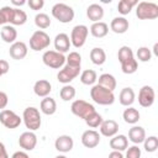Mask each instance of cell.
Instances as JSON below:
<instances>
[{"instance_id": "cell-15", "label": "cell", "mask_w": 158, "mask_h": 158, "mask_svg": "<svg viewBox=\"0 0 158 158\" xmlns=\"http://www.w3.org/2000/svg\"><path fill=\"white\" fill-rule=\"evenodd\" d=\"M73 146H74V142H73V138L68 135H62V136H58L54 141V147L57 151L62 152V153H67V152H70L73 149Z\"/></svg>"}, {"instance_id": "cell-9", "label": "cell", "mask_w": 158, "mask_h": 158, "mask_svg": "<svg viewBox=\"0 0 158 158\" xmlns=\"http://www.w3.org/2000/svg\"><path fill=\"white\" fill-rule=\"evenodd\" d=\"M21 121H22V118L19 115H16L12 110L5 109V110H1V112H0V122L6 128L12 130V128L19 127L21 125Z\"/></svg>"}, {"instance_id": "cell-45", "label": "cell", "mask_w": 158, "mask_h": 158, "mask_svg": "<svg viewBox=\"0 0 158 158\" xmlns=\"http://www.w3.org/2000/svg\"><path fill=\"white\" fill-rule=\"evenodd\" d=\"M11 158H30V157H28V154H27L26 152H23V151H17V152H15V153L12 154Z\"/></svg>"}, {"instance_id": "cell-23", "label": "cell", "mask_w": 158, "mask_h": 158, "mask_svg": "<svg viewBox=\"0 0 158 158\" xmlns=\"http://www.w3.org/2000/svg\"><path fill=\"white\" fill-rule=\"evenodd\" d=\"M0 36H1V38H2L4 42H6V43H14L15 40L17 38V31H16V28L14 26L5 25V26H2V28L0 31Z\"/></svg>"}, {"instance_id": "cell-17", "label": "cell", "mask_w": 158, "mask_h": 158, "mask_svg": "<svg viewBox=\"0 0 158 158\" xmlns=\"http://www.w3.org/2000/svg\"><path fill=\"white\" fill-rule=\"evenodd\" d=\"M118 132V123L115 120H102L100 125V133L105 137H114Z\"/></svg>"}, {"instance_id": "cell-8", "label": "cell", "mask_w": 158, "mask_h": 158, "mask_svg": "<svg viewBox=\"0 0 158 158\" xmlns=\"http://www.w3.org/2000/svg\"><path fill=\"white\" fill-rule=\"evenodd\" d=\"M89 33V28L85 25H77L73 27L72 33H70V43L75 48H80L84 46L86 37Z\"/></svg>"}, {"instance_id": "cell-37", "label": "cell", "mask_w": 158, "mask_h": 158, "mask_svg": "<svg viewBox=\"0 0 158 158\" xmlns=\"http://www.w3.org/2000/svg\"><path fill=\"white\" fill-rule=\"evenodd\" d=\"M143 146H144L146 152L153 153V152H156L157 148H158V138H157L156 136H149L148 138L146 137L144 141H143Z\"/></svg>"}, {"instance_id": "cell-49", "label": "cell", "mask_w": 158, "mask_h": 158, "mask_svg": "<svg viewBox=\"0 0 158 158\" xmlns=\"http://www.w3.org/2000/svg\"><path fill=\"white\" fill-rule=\"evenodd\" d=\"M11 2H12V5H19V6H21V5H23V4H26V1H25V0H21V1H16V0H12Z\"/></svg>"}, {"instance_id": "cell-24", "label": "cell", "mask_w": 158, "mask_h": 158, "mask_svg": "<svg viewBox=\"0 0 158 158\" xmlns=\"http://www.w3.org/2000/svg\"><path fill=\"white\" fill-rule=\"evenodd\" d=\"M99 85L100 86H102V88H105V89H107V90H110V91H114L115 89H116V85H117V83H116V79H115V77L112 75V74H109V73H104V74H101L100 77H99Z\"/></svg>"}, {"instance_id": "cell-42", "label": "cell", "mask_w": 158, "mask_h": 158, "mask_svg": "<svg viewBox=\"0 0 158 158\" xmlns=\"http://www.w3.org/2000/svg\"><path fill=\"white\" fill-rule=\"evenodd\" d=\"M27 4L32 10H41L44 5V1L43 0H30Z\"/></svg>"}, {"instance_id": "cell-12", "label": "cell", "mask_w": 158, "mask_h": 158, "mask_svg": "<svg viewBox=\"0 0 158 158\" xmlns=\"http://www.w3.org/2000/svg\"><path fill=\"white\" fill-rule=\"evenodd\" d=\"M19 144L25 151H32L37 144V136L33 133V131H26L21 133L19 138Z\"/></svg>"}, {"instance_id": "cell-6", "label": "cell", "mask_w": 158, "mask_h": 158, "mask_svg": "<svg viewBox=\"0 0 158 158\" xmlns=\"http://www.w3.org/2000/svg\"><path fill=\"white\" fill-rule=\"evenodd\" d=\"M43 63L53 69H59L65 63V57L63 53H59L57 51H46L42 56Z\"/></svg>"}, {"instance_id": "cell-46", "label": "cell", "mask_w": 158, "mask_h": 158, "mask_svg": "<svg viewBox=\"0 0 158 158\" xmlns=\"http://www.w3.org/2000/svg\"><path fill=\"white\" fill-rule=\"evenodd\" d=\"M0 158H9V154L6 152L5 144L2 142H0Z\"/></svg>"}, {"instance_id": "cell-21", "label": "cell", "mask_w": 158, "mask_h": 158, "mask_svg": "<svg viewBox=\"0 0 158 158\" xmlns=\"http://www.w3.org/2000/svg\"><path fill=\"white\" fill-rule=\"evenodd\" d=\"M110 147L112 151H126V148L128 147V139L125 135H115L110 139Z\"/></svg>"}, {"instance_id": "cell-4", "label": "cell", "mask_w": 158, "mask_h": 158, "mask_svg": "<svg viewBox=\"0 0 158 158\" xmlns=\"http://www.w3.org/2000/svg\"><path fill=\"white\" fill-rule=\"evenodd\" d=\"M22 120L26 125V127L30 130V131H36L41 127V123H42V120H41V115H40V111L31 106V107H26L23 110V114H22Z\"/></svg>"}, {"instance_id": "cell-7", "label": "cell", "mask_w": 158, "mask_h": 158, "mask_svg": "<svg viewBox=\"0 0 158 158\" xmlns=\"http://www.w3.org/2000/svg\"><path fill=\"white\" fill-rule=\"evenodd\" d=\"M70 110H72V112H73L75 116L80 117V118H83V120H85L89 115H91L93 112H95L94 105H91L90 102H88V101H85V100H80V99L72 102Z\"/></svg>"}, {"instance_id": "cell-32", "label": "cell", "mask_w": 158, "mask_h": 158, "mask_svg": "<svg viewBox=\"0 0 158 158\" xmlns=\"http://www.w3.org/2000/svg\"><path fill=\"white\" fill-rule=\"evenodd\" d=\"M137 5V1L136 0H121L118 1L117 4V10L121 15H127L131 12L132 7Z\"/></svg>"}, {"instance_id": "cell-41", "label": "cell", "mask_w": 158, "mask_h": 158, "mask_svg": "<svg viewBox=\"0 0 158 158\" xmlns=\"http://www.w3.org/2000/svg\"><path fill=\"white\" fill-rule=\"evenodd\" d=\"M125 158H141V148L136 144L126 148V157Z\"/></svg>"}, {"instance_id": "cell-27", "label": "cell", "mask_w": 158, "mask_h": 158, "mask_svg": "<svg viewBox=\"0 0 158 158\" xmlns=\"http://www.w3.org/2000/svg\"><path fill=\"white\" fill-rule=\"evenodd\" d=\"M41 111L44 114V115H53L56 111H57V104H56V100L49 98V96H46L42 99L41 101Z\"/></svg>"}, {"instance_id": "cell-36", "label": "cell", "mask_w": 158, "mask_h": 158, "mask_svg": "<svg viewBox=\"0 0 158 158\" xmlns=\"http://www.w3.org/2000/svg\"><path fill=\"white\" fill-rule=\"evenodd\" d=\"M84 121H85V123H86L89 127H91V128H96V127H99V126L101 125V122H102V117H101L100 114H98V112L95 111V112H93L91 115H89Z\"/></svg>"}, {"instance_id": "cell-11", "label": "cell", "mask_w": 158, "mask_h": 158, "mask_svg": "<svg viewBox=\"0 0 158 158\" xmlns=\"http://www.w3.org/2000/svg\"><path fill=\"white\" fill-rule=\"evenodd\" d=\"M154 90L151 85H143L138 93V102L142 107H149L154 102Z\"/></svg>"}, {"instance_id": "cell-50", "label": "cell", "mask_w": 158, "mask_h": 158, "mask_svg": "<svg viewBox=\"0 0 158 158\" xmlns=\"http://www.w3.org/2000/svg\"><path fill=\"white\" fill-rule=\"evenodd\" d=\"M56 158H67V157H65V156H57Z\"/></svg>"}, {"instance_id": "cell-28", "label": "cell", "mask_w": 158, "mask_h": 158, "mask_svg": "<svg viewBox=\"0 0 158 158\" xmlns=\"http://www.w3.org/2000/svg\"><path fill=\"white\" fill-rule=\"evenodd\" d=\"M26 21H27V15H26V12H25L23 10L12 7V12H11V17H10L9 23L20 26V25H23Z\"/></svg>"}, {"instance_id": "cell-16", "label": "cell", "mask_w": 158, "mask_h": 158, "mask_svg": "<svg viewBox=\"0 0 158 158\" xmlns=\"http://www.w3.org/2000/svg\"><path fill=\"white\" fill-rule=\"evenodd\" d=\"M70 38L67 33H58L56 37H54V48L57 52L59 53H65L69 51L70 48Z\"/></svg>"}, {"instance_id": "cell-26", "label": "cell", "mask_w": 158, "mask_h": 158, "mask_svg": "<svg viewBox=\"0 0 158 158\" xmlns=\"http://www.w3.org/2000/svg\"><path fill=\"white\" fill-rule=\"evenodd\" d=\"M118 101L121 105L123 106H131L135 101V91L132 88H123L121 91H120V95H118Z\"/></svg>"}, {"instance_id": "cell-1", "label": "cell", "mask_w": 158, "mask_h": 158, "mask_svg": "<svg viewBox=\"0 0 158 158\" xmlns=\"http://www.w3.org/2000/svg\"><path fill=\"white\" fill-rule=\"evenodd\" d=\"M90 96L93 99L94 102L99 104V105H111L115 101V95L114 91H110L102 86H100L99 84L93 85V88L90 89Z\"/></svg>"}, {"instance_id": "cell-22", "label": "cell", "mask_w": 158, "mask_h": 158, "mask_svg": "<svg viewBox=\"0 0 158 158\" xmlns=\"http://www.w3.org/2000/svg\"><path fill=\"white\" fill-rule=\"evenodd\" d=\"M86 16L93 22H99L104 16V9L99 4H91L86 9Z\"/></svg>"}, {"instance_id": "cell-40", "label": "cell", "mask_w": 158, "mask_h": 158, "mask_svg": "<svg viewBox=\"0 0 158 158\" xmlns=\"http://www.w3.org/2000/svg\"><path fill=\"white\" fill-rule=\"evenodd\" d=\"M137 58L141 62H149L152 58V52L148 47H139L137 49Z\"/></svg>"}, {"instance_id": "cell-3", "label": "cell", "mask_w": 158, "mask_h": 158, "mask_svg": "<svg viewBox=\"0 0 158 158\" xmlns=\"http://www.w3.org/2000/svg\"><path fill=\"white\" fill-rule=\"evenodd\" d=\"M52 15L62 23H69L74 19V10L64 2H57L52 7Z\"/></svg>"}, {"instance_id": "cell-14", "label": "cell", "mask_w": 158, "mask_h": 158, "mask_svg": "<svg viewBox=\"0 0 158 158\" xmlns=\"http://www.w3.org/2000/svg\"><path fill=\"white\" fill-rule=\"evenodd\" d=\"M9 54H10V57L12 59H16V60L23 59L27 56V46H26V43L22 42V41H15L10 46Z\"/></svg>"}, {"instance_id": "cell-44", "label": "cell", "mask_w": 158, "mask_h": 158, "mask_svg": "<svg viewBox=\"0 0 158 158\" xmlns=\"http://www.w3.org/2000/svg\"><path fill=\"white\" fill-rule=\"evenodd\" d=\"M9 102V98L4 91H0V109H5Z\"/></svg>"}, {"instance_id": "cell-10", "label": "cell", "mask_w": 158, "mask_h": 158, "mask_svg": "<svg viewBox=\"0 0 158 158\" xmlns=\"http://www.w3.org/2000/svg\"><path fill=\"white\" fill-rule=\"evenodd\" d=\"M80 73V67H72L65 64L63 67V69H60L57 74V79L59 83L62 84H69L72 80H74Z\"/></svg>"}, {"instance_id": "cell-47", "label": "cell", "mask_w": 158, "mask_h": 158, "mask_svg": "<svg viewBox=\"0 0 158 158\" xmlns=\"http://www.w3.org/2000/svg\"><path fill=\"white\" fill-rule=\"evenodd\" d=\"M109 158H125L123 154L118 151H112L110 154H109Z\"/></svg>"}, {"instance_id": "cell-43", "label": "cell", "mask_w": 158, "mask_h": 158, "mask_svg": "<svg viewBox=\"0 0 158 158\" xmlns=\"http://www.w3.org/2000/svg\"><path fill=\"white\" fill-rule=\"evenodd\" d=\"M9 69H10L9 63L6 60H4V59H0V77L4 75V74H6L9 72Z\"/></svg>"}, {"instance_id": "cell-33", "label": "cell", "mask_w": 158, "mask_h": 158, "mask_svg": "<svg viewBox=\"0 0 158 158\" xmlns=\"http://www.w3.org/2000/svg\"><path fill=\"white\" fill-rule=\"evenodd\" d=\"M35 25L41 28V30H44V28H48L51 26V19L47 14H43V12H40L35 16Z\"/></svg>"}, {"instance_id": "cell-25", "label": "cell", "mask_w": 158, "mask_h": 158, "mask_svg": "<svg viewBox=\"0 0 158 158\" xmlns=\"http://www.w3.org/2000/svg\"><path fill=\"white\" fill-rule=\"evenodd\" d=\"M109 32V26L106 22H102V21H99V22H94L91 26H90V33L96 37V38H102L107 35Z\"/></svg>"}, {"instance_id": "cell-29", "label": "cell", "mask_w": 158, "mask_h": 158, "mask_svg": "<svg viewBox=\"0 0 158 158\" xmlns=\"http://www.w3.org/2000/svg\"><path fill=\"white\" fill-rule=\"evenodd\" d=\"M122 117H123V120H125V122H126V123L135 125L136 122H138V120H139L141 115H139V112H138V110H137V109L128 106V107L123 111Z\"/></svg>"}, {"instance_id": "cell-39", "label": "cell", "mask_w": 158, "mask_h": 158, "mask_svg": "<svg viewBox=\"0 0 158 158\" xmlns=\"http://www.w3.org/2000/svg\"><path fill=\"white\" fill-rule=\"evenodd\" d=\"M65 62L68 65L72 67H80L81 65V56L78 52H70L68 57L65 58Z\"/></svg>"}, {"instance_id": "cell-5", "label": "cell", "mask_w": 158, "mask_h": 158, "mask_svg": "<svg viewBox=\"0 0 158 158\" xmlns=\"http://www.w3.org/2000/svg\"><path fill=\"white\" fill-rule=\"evenodd\" d=\"M51 43V38L49 36L42 31V30H37L32 33L31 38H30V47L31 49L33 51H42V49H46Z\"/></svg>"}, {"instance_id": "cell-2", "label": "cell", "mask_w": 158, "mask_h": 158, "mask_svg": "<svg viewBox=\"0 0 158 158\" xmlns=\"http://www.w3.org/2000/svg\"><path fill=\"white\" fill-rule=\"evenodd\" d=\"M136 16L139 20H154L158 17V5L148 1L137 2Z\"/></svg>"}, {"instance_id": "cell-31", "label": "cell", "mask_w": 158, "mask_h": 158, "mask_svg": "<svg viewBox=\"0 0 158 158\" xmlns=\"http://www.w3.org/2000/svg\"><path fill=\"white\" fill-rule=\"evenodd\" d=\"M96 80H98V74L93 69H85L80 74V81L84 85H94Z\"/></svg>"}, {"instance_id": "cell-13", "label": "cell", "mask_w": 158, "mask_h": 158, "mask_svg": "<svg viewBox=\"0 0 158 158\" xmlns=\"http://www.w3.org/2000/svg\"><path fill=\"white\" fill-rule=\"evenodd\" d=\"M81 143L86 148H95L100 143V135L95 130H86L81 135Z\"/></svg>"}, {"instance_id": "cell-20", "label": "cell", "mask_w": 158, "mask_h": 158, "mask_svg": "<svg viewBox=\"0 0 158 158\" xmlns=\"http://www.w3.org/2000/svg\"><path fill=\"white\" fill-rule=\"evenodd\" d=\"M144 138H146V131H144L143 127H141V126H133V127L130 128V131H128V138L127 139H130L132 143H135V144L143 143Z\"/></svg>"}, {"instance_id": "cell-30", "label": "cell", "mask_w": 158, "mask_h": 158, "mask_svg": "<svg viewBox=\"0 0 158 158\" xmlns=\"http://www.w3.org/2000/svg\"><path fill=\"white\" fill-rule=\"evenodd\" d=\"M90 59H91V62H93L94 64L101 65V64H104L105 60H106V53H105V51H104L102 48L95 47V48H93V49L90 51Z\"/></svg>"}, {"instance_id": "cell-48", "label": "cell", "mask_w": 158, "mask_h": 158, "mask_svg": "<svg viewBox=\"0 0 158 158\" xmlns=\"http://www.w3.org/2000/svg\"><path fill=\"white\" fill-rule=\"evenodd\" d=\"M7 22V20H6V17H5V15H4V12L0 10V25H5Z\"/></svg>"}, {"instance_id": "cell-34", "label": "cell", "mask_w": 158, "mask_h": 158, "mask_svg": "<svg viewBox=\"0 0 158 158\" xmlns=\"http://www.w3.org/2000/svg\"><path fill=\"white\" fill-rule=\"evenodd\" d=\"M59 96H60V99L64 100V101H70V100H73L74 96H75V88L72 86V85H69V84H65V85L60 89Z\"/></svg>"}, {"instance_id": "cell-19", "label": "cell", "mask_w": 158, "mask_h": 158, "mask_svg": "<svg viewBox=\"0 0 158 158\" xmlns=\"http://www.w3.org/2000/svg\"><path fill=\"white\" fill-rule=\"evenodd\" d=\"M130 27V23H128V20L125 19L123 16H118V17H115L112 19L111 23H110V28L115 32V33H125Z\"/></svg>"}, {"instance_id": "cell-38", "label": "cell", "mask_w": 158, "mask_h": 158, "mask_svg": "<svg viewBox=\"0 0 158 158\" xmlns=\"http://www.w3.org/2000/svg\"><path fill=\"white\" fill-rule=\"evenodd\" d=\"M117 58H118V62L122 63L127 59H131L133 58V52L131 49V47L128 46H122L120 49H118V53H117Z\"/></svg>"}, {"instance_id": "cell-35", "label": "cell", "mask_w": 158, "mask_h": 158, "mask_svg": "<svg viewBox=\"0 0 158 158\" xmlns=\"http://www.w3.org/2000/svg\"><path fill=\"white\" fill-rule=\"evenodd\" d=\"M137 68H138V64H137V60L135 59V57L121 63V69L125 74H133L137 70Z\"/></svg>"}, {"instance_id": "cell-18", "label": "cell", "mask_w": 158, "mask_h": 158, "mask_svg": "<svg viewBox=\"0 0 158 158\" xmlns=\"http://www.w3.org/2000/svg\"><path fill=\"white\" fill-rule=\"evenodd\" d=\"M33 91L37 96L40 98H46L49 95V93L52 91V85L48 80L46 79H40L35 83L33 85Z\"/></svg>"}]
</instances>
